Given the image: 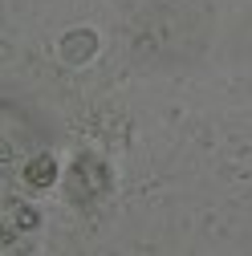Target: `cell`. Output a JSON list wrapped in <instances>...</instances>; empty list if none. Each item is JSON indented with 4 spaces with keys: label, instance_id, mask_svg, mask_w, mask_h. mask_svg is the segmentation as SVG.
Instances as JSON below:
<instances>
[{
    "label": "cell",
    "instance_id": "6da1fadb",
    "mask_svg": "<svg viewBox=\"0 0 252 256\" xmlns=\"http://www.w3.org/2000/svg\"><path fill=\"white\" fill-rule=\"evenodd\" d=\"M24 179H28V183H33V187H49V183L57 179V163H53V158H49V154H37V158H33V163H28V167H24Z\"/></svg>",
    "mask_w": 252,
    "mask_h": 256
},
{
    "label": "cell",
    "instance_id": "7a4b0ae2",
    "mask_svg": "<svg viewBox=\"0 0 252 256\" xmlns=\"http://www.w3.org/2000/svg\"><path fill=\"white\" fill-rule=\"evenodd\" d=\"M33 224H37V212H33V208L12 204V232H16V228H33Z\"/></svg>",
    "mask_w": 252,
    "mask_h": 256
}]
</instances>
